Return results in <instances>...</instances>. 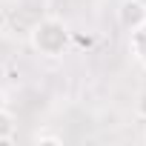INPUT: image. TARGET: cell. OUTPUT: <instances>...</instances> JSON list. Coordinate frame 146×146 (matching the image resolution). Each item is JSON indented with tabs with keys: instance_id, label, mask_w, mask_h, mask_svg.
<instances>
[{
	"instance_id": "1",
	"label": "cell",
	"mask_w": 146,
	"mask_h": 146,
	"mask_svg": "<svg viewBox=\"0 0 146 146\" xmlns=\"http://www.w3.org/2000/svg\"><path fill=\"white\" fill-rule=\"evenodd\" d=\"M69 40H72V32L60 17H43L29 32L32 49L37 54H43V57H60L69 49Z\"/></svg>"
},
{
	"instance_id": "2",
	"label": "cell",
	"mask_w": 146,
	"mask_h": 146,
	"mask_svg": "<svg viewBox=\"0 0 146 146\" xmlns=\"http://www.w3.org/2000/svg\"><path fill=\"white\" fill-rule=\"evenodd\" d=\"M117 23L126 32H137L146 23V6H140L137 0H123L117 6Z\"/></svg>"
},
{
	"instance_id": "3",
	"label": "cell",
	"mask_w": 146,
	"mask_h": 146,
	"mask_svg": "<svg viewBox=\"0 0 146 146\" xmlns=\"http://www.w3.org/2000/svg\"><path fill=\"white\" fill-rule=\"evenodd\" d=\"M15 132H17V123H15V115L0 106V143H12L15 140Z\"/></svg>"
},
{
	"instance_id": "4",
	"label": "cell",
	"mask_w": 146,
	"mask_h": 146,
	"mask_svg": "<svg viewBox=\"0 0 146 146\" xmlns=\"http://www.w3.org/2000/svg\"><path fill=\"white\" fill-rule=\"evenodd\" d=\"M32 140H35V143H40V146H63V137H57V135H49V132H37Z\"/></svg>"
},
{
	"instance_id": "5",
	"label": "cell",
	"mask_w": 146,
	"mask_h": 146,
	"mask_svg": "<svg viewBox=\"0 0 146 146\" xmlns=\"http://www.w3.org/2000/svg\"><path fill=\"white\" fill-rule=\"evenodd\" d=\"M137 115H143L146 117V92L140 95V100H137Z\"/></svg>"
},
{
	"instance_id": "6",
	"label": "cell",
	"mask_w": 146,
	"mask_h": 146,
	"mask_svg": "<svg viewBox=\"0 0 146 146\" xmlns=\"http://www.w3.org/2000/svg\"><path fill=\"white\" fill-rule=\"evenodd\" d=\"M3 100H6V98H3V89H0V106H3Z\"/></svg>"
},
{
	"instance_id": "7",
	"label": "cell",
	"mask_w": 146,
	"mask_h": 146,
	"mask_svg": "<svg viewBox=\"0 0 146 146\" xmlns=\"http://www.w3.org/2000/svg\"><path fill=\"white\" fill-rule=\"evenodd\" d=\"M137 3H140V6H146V0H137Z\"/></svg>"
},
{
	"instance_id": "8",
	"label": "cell",
	"mask_w": 146,
	"mask_h": 146,
	"mask_svg": "<svg viewBox=\"0 0 146 146\" xmlns=\"http://www.w3.org/2000/svg\"><path fill=\"white\" fill-rule=\"evenodd\" d=\"M143 143H146V132H143Z\"/></svg>"
}]
</instances>
